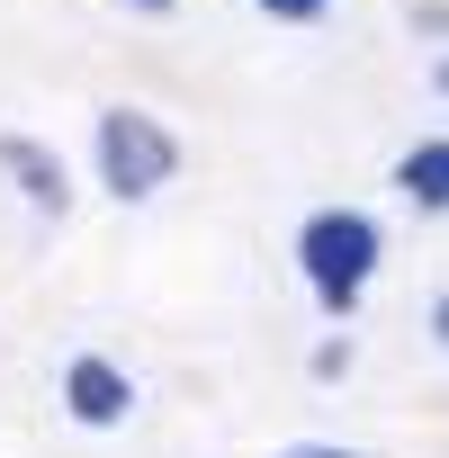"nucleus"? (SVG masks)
I'll use <instances>...</instances> for the list:
<instances>
[{"label": "nucleus", "mask_w": 449, "mask_h": 458, "mask_svg": "<svg viewBox=\"0 0 449 458\" xmlns=\"http://www.w3.org/2000/svg\"><path fill=\"white\" fill-rule=\"evenodd\" d=\"M279 458H377V449H360V440H288Z\"/></svg>", "instance_id": "obj_7"}, {"label": "nucleus", "mask_w": 449, "mask_h": 458, "mask_svg": "<svg viewBox=\"0 0 449 458\" xmlns=\"http://www.w3.org/2000/svg\"><path fill=\"white\" fill-rule=\"evenodd\" d=\"M288 261H297L315 315H324V324H351V315L369 306L377 270H386V234H377L369 207H342V198H333V207H306V216H297Z\"/></svg>", "instance_id": "obj_1"}, {"label": "nucleus", "mask_w": 449, "mask_h": 458, "mask_svg": "<svg viewBox=\"0 0 449 458\" xmlns=\"http://www.w3.org/2000/svg\"><path fill=\"white\" fill-rule=\"evenodd\" d=\"M342 369H351V342H342V333H333V342H324V351H315V377H342Z\"/></svg>", "instance_id": "obj_9"}, {"label": "nucleus", "mask_w": 449, "mask_h": 458, "mask_svg": "<svg viewBox=\"0 0 449 458\" xmlns=\"http://www.w3.org/2000/svg\"><path fill=\"white\" fill-rule=\"evenodd\" d=\"M422 333H431V351L449 360V288H431V306H422Z\"/></svg>", "instance_id": "obj_8"}, {"label": "nucleus", "mask_w": 449, "mask_h": 458, "mask_svg": "<svg viewBox=\"0 0 449 458\" xmlns=\"http://www.w3.org/2000/svg\"><path fill=\"white\" fill-rule=\"evenodd\" d=\"M413 28H431V37H449V10H440V0H413Z\"/></svg>", "instance_id": "obj_10"}, {"label": "nucleus", "mask_w": 449, "mask_h": 458, "mask_svg": "<svg viewBox=\"0 0 449 458\" xmlns=\"http://www.w3.org/2000/svg\"><path fill=\"white\" fill-rule=\"evenodd\" d=\"M243 10H261L270 28H324V19L342 10V0H243Z\"/></svg>", "instance_id": "obj_6"}, {"label": "nucleus", "mask_w": 449, "mask_h": 458, "mask_svg": "<svg viewBox=\"0 0 449 458\" xmlns=\"http://www.w3.org/2000/svg\"><path fill=\"white\" fill-rule=\"evenodd\" d=\"M431 90H440V99H449V46H440V64H431Z\"/></svg>", "instance_id": "obj_12"}, {"label": "nucleus", "mask_w": 449, "mask_h": 458, "mask_svg": "<svg viewBox=\"0 0 449 458\" xmlns=\"http://www.w3.org/2000/svg\"><path fill=\"white\" fill-rule=\"evenodd\" d=\"M126 10H135V19H171V10H180V0H126Z\"/></svg>", "instance_id": "obj_11"}, {"label": "nucleus", "mask_w": 449, "mask_h": 458, "mask_svg": "<svg viewBox=\"0 0 449 458\" xmlns=\"http://www.w3.org/2000/svg\"><path fill=\"white\" fill-rule=\"evenodd\" d=\"M0 180H10L46 225H64V216H72V162H64L46 135H28V126H0Z\"/></svg>", "instance_id": "obj_4"}, {"label": "nucleus", "mask_w": 449, "mask_h": 458, "mask_svg": "<svg viewBox=\"0 0 449 458\" xmlns=\"http://www.w3.org/2000/svg\"><path fill=\"white\" fill-rule=\"evenodd\" d=\"M55 395H64V422H72V431H126V422H135V404H144L135 369H126V360H108V351H72V360H64V377H55Z\"/></svg>", "instance_id": "obj_3"}, {"label": "nucleus", "mask_w": 449, "mask_h": 458, "mask_svg": "<svg viewBox=\"0 0 449 458\" xmlns=\"http://www.w3.org/2000/svg\"><path fill=\"white\" fill-rule=\"evenodd\" d=\"M180 171H189V144L171 135V117H153L135 99H108L90 117V180L108 207H153Z\"/></svg>", "instance_id": "obj_2"}, {"label": "nucleus", "mask_w": 449, "mask_h": 458, "mask_svg": "<svg viewBox=\"0 0 449 458\" xmlns=\"http://www.w3.org/2000/svg\"><path fill=\"white\" fill-rule=\"evenodd\" d=\"M386 180H395V198H404L413 216H449V135H413Z\"/></svg>", "instance_id": "obj_5"}]
</instances>
